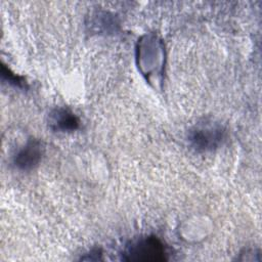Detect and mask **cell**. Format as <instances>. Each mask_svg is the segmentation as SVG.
Instances as JSON below:
<instances>
[{
  "instance_id": "277c9868",
  "label": "cell",
  "mask_w": 262,
  "mask_h": 262,
  "mask_svg": "<svg viewBox=\"0 0 262 262\" xmlns=\"http://www.w3.org/2000/svg\"><path fill=\"white\" fill-rule=\"evenodd\" d=\"M49 123L53 130L59 132H73L79 128V118L70 110L58 107L49 115Z\"/></svg>"
},
{
  "instance_id": "6da1fadb",
  "label": "cell",
  "mask_w": 262,
  "mask_h": 262,
  "mask_svg": "<svg viewBox=\"0 0 262 262\" xmlns=\"http://www.w3.org/2000/svg\"><path fill=\"white\" fill-rule=\"evenodd\" d=\"M225 139V130L218 123L205 122L196 124L188 132L190 145L201 152L212 151L218 148Z\"/></svg>"
},
{
  "instance_id": "5b68a950",
  "label": "cell",
  "mask_w": 262,
  "mask_h": 262,
  "mask_svg": "<svg viewBox=\"0 0 262 262\" xmlns=\"http://www.w3.org/2000/svg\"><path fill=\"white\" fill-rule=\"evenodd\" d=\"M2 76H3V77H6L7 81H8L10 84L14 85V86L24 87V85L26 84V81H25L21 77L15 75V74H13V73H11L10 70L7 69L5 66H2Z\"/></svg>"
},
{
  "instance_id": "7a4b0ae2",
  "label": "cell",
  "mask_w": 262,
  "mask_h": 262,
  "mask_svg": "<svg viewBox=\"0 0 262 262\" xmlns=\"http://www.w3.org/2000/svg\"><path fill=\"white\" fill-rule=\"evenodd\" d=\"M166 249L155 235L140 237L126 247L124 260L127 261H165Z\"/></svg>"
},
{
  "instance_id": "3957f363",
  "label": "cell",
  "mask_w": 262,
  "mask_h": 262,
  "mask_svg": "<svg viewBox=\"0 0 262 262\" xmlns=\"http://www.w3.org/2000/svg\"><path fill=\"white\" fill-rule=\"evenodd\" d=\"M43 156V145L38 139H30L14 157L16 168L25 171L34 169L39 165Z\"/></svg>"
}]
</instances>
